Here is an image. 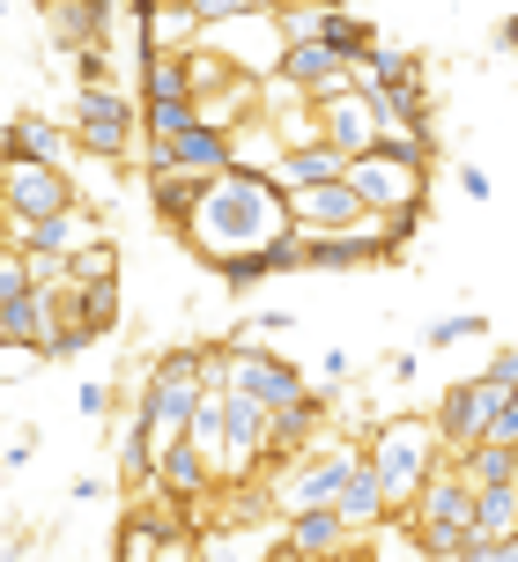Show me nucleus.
I'll return each mask as SVG.
<instances>
[{"mask_svg": "<svg viewBox=\"0 0 518 562\" xmlns=\"http://www.w3.org/2000/svg\"><path fill=\"white\" fill-rule=\"evenodd\" d=\"M289 229V200H282V186L267 178V170H245V164H230V170H215L201 186V207L185 215V245L215 267V259H230V252H259L267 237H282Z\"/></svg>", "mask_w": 518, "mask_h": 562, "instance_id": "1", "label": "nucleus"}, {"mask_svg": "<svg viewBox=\"0 0 518 562\" xmlns=\"http://www.w3.org/2000/svg\"><path fill=\"white\" fill-rule=\"evenodd\" d=\"M444 459V445H437V429L430 422H378L371 429V445H363V467H371V481L385 488V504H393V518L407 510V496L430 481V467Z\"/></svg>", "mask_w": 518, "mask_h": 562, "instance_id": "2", "label": "nucleus"}, {"mask_svg": "<svg viewBox=\"0 0 518 562\" xmlns=\"http://www.w3.org/2000/svg\"><path fill=\"white\" fill-rule=\"evenodd\" d=\"M341 186L363 200V215H407V207H423L430 170L407 164L393 140H378V148H363V156H348V164H341Z\"/></svg>", "mask_w": 518, "mask_h": 562, "instance_id": "3", "label": "nucleus"}, {"mask_svg": "<svg viewBox=\"0 0 518 562\" xmlns=\"http://www.w3.org/2000/svg\"><path fill=\"white\" fill-rule=\"evenodd\" d=\"M67 140L82 148V156H97V164H126V148L142 140V104L134 97H119L112 82H89L75 89V126H67Z\"/></svg>", "mask_w": 518, "mask_h": 562, "instance_id": "4", "label": "nucleus"}, {"mask_svg": "<svg viewBox=\"0 0 518 562\" xmlns=\"http://www.w3.org/2000/svg\"><path fill=\"white\" fill-rule=\"evenodd\" d=\"M75 178L59 164H30V156H8L0 148V215L8 223H45V215H59V207H75Z\"/></svg>", "mask_w": 518, "mask_h": 562, "instance_id": "5", "label": "nucleus"}, {"mask_svg": "<svg viewBox=\"0 0 518 562\" xmlns=\"http://www.w3.org/2000/svg\"><path fill=\"white\" fill-rule=\"evenodd\" d=\"M356 467H363V451H356V445H312L282 481H267V488H274V510H318V504H334V496H341V481L356 474Z\"/></svg>", "mask_w": 518, "mask_h": 562, "instance_id": "6", "label": "nucleus"}, {"mask_svg": "<svg viewBox=\"0 0 518 562\" xmlns=\"http://www.w3.org/2000/svg\"><path fill=\"white\" fill-rule=\"evenodd\" d=\"M304 385H312V378L289 363L282 348H267V340H230V393L259 400V407L274 415V407H289Z\"/></svg>", "mask_w": 518, "mask_h": 562, "instance_id": "7", "label": "nucleus"}, {"mask_svg": "<svg viewBox=\"0 0 518 562\" xmlns=\"http://www.w3.org/2000/svg\"><path fill=\"white\" fill-rule=\"evenodd\" d=\"M504 393V385H489V378H460V385H444V400H437V415H430V429H437V445L444 451H466L482 429H489V400Z\"/></svg>", "mask_w": 518, "mask_h": 562, "instance_id": "8", "label": "nucleus"}, {"mask_svg": "<svg viewBox=\"0 0 518 562\" xmlns=\"http://www.w3.org/2000/svg\"><path fill=\"white\" fill-rule=\"evenodd\" d=\"M289 229H363V200L348 193L341 178L326 186H289Z\"/></svg>", "mask_w": 518, "mask_h": 562, "instance_id": "9", "label": "nucleus"}, {"mask_svg": "<svg viewBox=\"0 0 518 562\" xmlns=\"http://www.w3.org/2000/svg\"><path fill=\"white\" fill-rule=\"evenodd\" d=\"M415 518H437V526H466V518H474V481H466L452 459H437L430 481H423V488L407 496V526H415Z\"/></svg>", "mask_w": 518, "mask_h": 562, "instance_id": "10", "label": "nucleus"}, {"mask_svg": "<svg viewBox=\"0 0 518 562\" xmlns=\"http://www.w3.org/2000/svg\"><path fill=\"white\" fill-rule=\"evenodd\" d=\"M148 164L215 178V170H230V134H223V126H185V134H171V140H148Z\"/></svg>", "mask_w": 518, "mask_h": 562, "instance_id": "11", "label": "nucleus"}, {"mask_svg": "<svg viewBox=\"0 0 518 562\" xmlns=\"http://www.w3.org/2000/svg\"><path fill=\"white\" fill-rule=\"evenodd\" d=\"M282 540L296 548L304 562H334V555H348V526H341V510L334 504H318V510H282Z\"/></svg>", "mask_w": 518, "mask_h": 562, "instance_id": "12", "label": "nucleus"}, {"mask_svg": "<svg viewBox=\"0 0 518 562\" xmlns=\"http://www.w3.org/2000/svg\"><path fill=\"white\" fill-rule=\"evenodd\" d=\"M119 0H53V45L82 53V45H112Z\"/></svg>", "mask_w": 518, "mask_h": 562, "instance_id": "13", "label": "nucleus"}, {"mask_svg": "<svg viewBox=\"0 0 518 562\" xmlns=\"http://www.w3.org/2000/svg\"><path fill=\"white\" fill-rule=\"evenodd\" d=\"M0 148H8V156H30V164H59V170H67V156H75L67 126H53L45 112H15L8 126H0Z\"/></svg>", "mask_w": 518, "mask_h": 562, "instance_id": "14", "label": "nucleus"}, {"mask_svg": "<svg viewBox=\"0 0 518 562\" xmlns=\"http://www.w3.org/2000/svg\"><path fill=\"white\" fill-rule=\"evenodd\" d=\"M156 488H164L171 504H193V496H207V488H215V474H207L201 445H185V437L156 445Z\"/></svg>", "mask_w": 518, "mask_h": 562, "instance_id": "15", "label": "nucleus"}, {"mask_svg": "<svg viewBox=\"0 0 518 562\" xmlns=\"http://www.w3.org/2000/svg\"><path fill=\"white\" fill-rule=\"evenodd\" d=\"M89 237H104V229H97V207H89V200H75V207H59V215H45V223H30L23 252H53V259H67V252H82Z\"/></svg>", "mask_w": 518, "mask_h": 562, "instance_id": "16", "label": "nucleus"}, {"mask_svg": "<svg viewBox=\"0 0 518 562\" xmlns=\"http://www.w3.org/2000/svg\"><path fill=\"white\" fill-rule=\"evenodd\" d=\"M334 75H348V59L326 37H304V45L274 53V82H289V89H318V82H334Z\"/></svg>", "mask_w": 518, "mask_h": 562, "instance_id": "17", "label": "nucleus"}, {"mask_svg": "<svg viewBox=\"0 0 518 562\" xmlns=\"http://www.w3.org/2000/svg\"><path fill=\"white\" fill-rule=\"evenodd\" d=\"M171 533H185L178 526V504L164 510V504H134L126 510V526H119V562H156V548Z\"/></svg>", "mask_w": 518, "mask_h": 562, "instance_id": "18", "label": "nucleus"}, {"mask_svg": "<svg viewBox=\"0 0 518 562\" xmlns=\"http://www.w3.org/2000/svg\"><path fill=\"white\" fill-rule=\"evenodd\" d=\"M201 186H207V178H193V170H164V164H148V207H156V223L185 229V215L201 207Z\"/></svg>", "mask_w": 518, "mask_h": 562, "instance_id": "19", "label": "nucleus"}, {"mask_svg": "<svg viewBox=\"0 0 518 562\" xmlns=\"http://www.w3.org/2000/svg\"><path fill=\"white\" fill-rule=\"evenodd\" d=\"M134 37H142V53H185V45H201V23H193L185 0L178 8H142L134 15Z\"/></svg>", "mask_w": 518, "mask_h": 562, "instance_id": "20", "label": "nucleus"}, {"mask_svg": "<svg viewBox=\"0 0 518 562\" xmlns=\"http://www.w3.org/2000/svg\"><path fill=\"white\" fill-rule=\"evenodd\" d=\"M341 148H326V140H304V148H282V156H274V170H267V178H274V186H326V178H341Z\"/></svg>", "mask_w": 518, "mask_h": 562, "instance_id": "21", "label": "nucleus"}, {"mask_svg": "<svg viewBox=\"0 0 518 562\" xmlns=\"http://www.w3.org/2000/svg\"><path fill=\"white\" fill-rule=\"evenodd\" d=\"M334 510H341V526H348V533H371V526H385V518H393V504H385V488L371 481V467H356V474L341 481Z\"/></svg>", "mask_w": 518, "mask_h": 562, "instance_id": "22", "label": "nucleus"}, {"mask_svg": "<svg viewBox=\"0 0 518 562\" xmlns=\"http://www.w3.org/2000/svg\"><path fill=\"white\" fill-rule=\"evenodd\" d=\"M0 348H23V356L45 348V289H30V296H15V304H0Z\"/></svg>", "mask_w": 518, "mask_h": 562, "instance_id": "23", "label": "nucleus"}, {"mask_svg": "<svg viewBox=\"0 0 518 562\" xmlns=\"http://www.w3.org/2000/svg\"><path fill=\"white\" fill-rule=\"evenodd\" d=\"M215 407H223V445H237V451H252L259 459V445H267V407L259 400H245V393H215Z\"/></svg>", "mask_w": 518, "mask_h": 562, "instance_id": "24", "label": "nucleus"}, {"mask_svg": "<svg viewBox=\"0 0 518 562\" xmlns=\"http://www.w3.org/2000/svg\"><path fill=\"white\" fill-rule=\"evenodd\" d=\"M415 75H423V67H415V53L385 45V37H378L371 53H363L356 67H348V82H363V89H401V82H415Z\"/></svg>", "mask_w": 518, "mask_h": 562, "instance_id": "25", "label": "nucleus"}, {"mask_svg": "<svg viewBox=\"0 0 518 562\" xmlns=\"http://www.w3.org/2000/svg\"><path fill=\"white\" fill-rule=\"evenodd\" d=\"M466 533L482 540H511L518 533V488L504 481V488H474V518H466Z\"/></svg>", "mask_w": 518, "mask_h": 562, "instance_id": "26", "label": "nucleus"}, {"mask_svg": "<svg viewBox=\"0 0 518 562\" xmlns=\"http://www.w3.org/2000/svg\"><path fill=\"white\" fill-rule=\"evenodd\" d=\"M318 37H326V45H334V53H341L348 67H356V59H363V53L378 45V30L363 23V15H348V8H326V15H318Z\"/></svg>", "mask_w": 518, "mask_h": 562, "instance_id": "27", "label": "nucleus"}, {"mask_svg": "<svg viewBox=\"0 0 518 562\" xmlns=\"http://www.w3.org/2000/svg\"><path fill=\"white\" fill-rule=\"evenodd\" d=\"M67 296H75V318H82L97 340L119 326V274L112 281H82V289H67Z\"/></svg>", "mask_w": 518, "mask_h": 562, "instance_id": "28", "label": "nucleus"}, {"mask_svg": "<svg viewBox=\"0 0 518 562\" xmlns=\"http://www.w3.org/2000/svg\"><path fill=\"white\" fill-rule=\"evenodd\" d=\"M267 510H274V488H259V481L245 474V481H230V488H223V504H215V518H223V526H259Z\"/></svg>", "mask_w": 518, "mask_h": 562, "instance_id": "29", "label": "nucleus"}, {"mask_svg": "<svg viewBox=\"0 0 518 562\" xmlns=\"http://www.w3.org/2000/svg\"><path fill=\"white\" fill-rule=\"evenodd\" d=\"M119 274V245L112 237H89L82 252H67V289H82V281H112Z\"/></svg>", "mask_w": 518, "mask_h": 562, "instance_id": "30", "label": "nucleus"}, {"mask_svg": "<svg viewBox=\"0 0 518 562\" xmlns=\"http://www.w3.org/2000/svg\"><path fill=\"white\" fill-rule=\"evenodd\" d=\"M185 126H201L193 97H171V104H142V134H148V140H171V134H185Z\"/></svg>", "mask_w": 518, "mask_h": 562, "instance_id": "31", "label": "nucleus"}, {"mask_svg": "<svg viewBox=\"0 0 518 562\" xmlns=\"http://www.w3.org/2000/svg\"><path fill=\"white\" fill-rule=\"evenodd\" d=\"M119 474L126 481H156V437L142 422H126V445H119Z\"/></svg>", "mask_w": 518, "mask_h": 562, "instance_id": "32", "label": "nucleus"}, {"mask_svg": "<svg viewBox=\"0 0 518 562\" xmlns=\"http://www.w3.org/2000/svg\"><path fill=\"white\" fill-rule=\"evenodd\" d=\"M460 548H466V526H437V518H415V555L452 562Z\"/></svg>", "mask_w": 518, "mask_h": 562, "instance_id": "33", "label": "nucleus"}, {"mask_svg": "<svg viewBox=\"0 0 518 562\" xmlns=\"http://www.w3.org/2000/svg\"><path fill=\"white\" fill-rule=\"evenodd\" d=\"M259 267H267V281L274 274H304V237H296V229L267 237V245H259Z\"/></svg>", "mask_w": 518, "mask_h": 562, "instance_id": "34", "label": "nucleus"}, {"mask_svg": "<svg viewBox=\"0 0 518 562\" xmlns=\"http://www.w3.org/2000/svg\"><path fill=\"white\" fill-rule=\"evenodd\" d=\"M466 334H489V318H482V311H444L423 340H430V348H460Z\"/></svg>", "mask_w": 518, "mask_h": 562, "instance_id": "35", "label": "nucleus"}, {"mask_svg": "<svg viewBox=\"0 0 518 562\" xmlns=\"http://www.w3.org/2000/svg\"><path fill=\"white\" fill-rule=\"evenodd\" d=\"M193 8V23L215 30V23H237V15H267V0H185Z\"/></svg>", "mask_w": 518, "mask_h": 562, "instance_id": "36", "label": "nucleus"}, {"mask_svg": "<svg viewBox=\"0 0 518 562\" xmlns=\"http://www.w3.org/2000/svg\"><path fill=\"white\" fill-rule=\"evenodd\" d=\"M215 274L230 281V296H245V289L267 281V267H259V252H230V259H215Z\"/></svg>", "mask_w": 518, "mask_h": 562, "instance_id": "37", "label": "nucleus"}, {"mask_svg": "<svg viewBox=\"0 0 518 562\" xmlns=\"http://www.w3.org/2000/svg\"><path fill=\"white\" fill-rule=\"evenodd\" d=\"M489 445H518V393H496L489 400V429H482Z\"/></svg>", "mask_w": 518, "mask_h": 562, "instance_id": "38", "label": "nucleus"}, {"mask_svg": "<svg viewBox=\"0 0 518 562\" xmlns=\"http://www.w3.org/2000/svg\"><path fill=\"white\" fill-rule=\"evenodd\" d=\"M37 281H30V267H23V252H8L0 245V304H15V296H30Z\"/></svg>", "mask_w": 518, "mask_h": 562, "instance_id": "39", "label": "nucleus"}, {"mask_svg": "<svg viewBox=\"0 0 518 562\" xmlns=\"http://www.w3.org/2000/svg\"><path fill=\"white\" fill-rule=\"evenodd\" d=\"M193 562H245V548H237L230 526L223 533H193Z\"/></svg>", "mask_w": 518, "mask_h": 562, "instance_id": "40", "label": "nucleus"}, {"mask_svg": "<svg viewBox=\"0 0 518 562\" xmlns=\"http://www.w3.org/2000/svg\"><path fill=\"white\" fill-rule=\"evenodd\" d=\"M75 75H82V89L112 82V53H104V45H82V53H75Z\"/></svg>", "mask_w": 518, "mask_h": 562, "instance_id": "41", "label": "nucleus"}, {"mask_svg": "<svg viewBox=\"0 0 518 562\" xmlns=\"http://www.w3.org/2000/svg\"><path fill=\"white\" fill-rule=\"evenodd\" d=\"M482 378H489V385H504V393H518V348H496Z\"/></svg>", "mask_w": 518, "mask_h": 562, "instance_id": "42", "label": "nucleus"}, {"mask_svg": "<svg viewBox=\"0 0 518 562\" xmlns=\"http://www.w3.org/2000/svg\"><path fill=\"white\" fill-rule=\"evenodd\" d=\"M348 348H326V356H318V385H348Z\"/></svg>", "mask_w": 518, "mask_h": 562, "instance_id": "43", "label": "nucleus"}, {"mask_svg": "<svg viewBox=\"0 0 518 562\" xmlns=\"http://www.w3.org/2000/svg\"><path fill=\"white\" fill-rule=\"evenodd\" d=\"M460 186H466V200H489L496 186H489V170L482 164H460Z\"/></svg>", "mask_w": 518, "mask_h": 562, "instance_id": "44", "label": "nucleus"}, {"mask_svg": "<svg viewBox=\"0 0 518 562\" xmlns=\"http://www.w3.org/2000/svg\"><path fill=\"white\" fill-rule=\"evenodd\" d=\"M75 407H82V415H104V407H112V393H104V385H82V393H75Z\"/></svg>", "mask_w": 518, "mask_h": 562, "instance_id": "45", "label": "nucleus"}, {"mask_svg": "<svg viewBox=\"0 0 518 562\" xmlns=\"http://www.w3.org/2000/svg\"><path fill=\"white\" fill-rule=\"evenodd\" d=\"M496 45H504V53H518V15H504V30H496Z\"/></svg>", "mask_w": 518, "mask_h": 562, "instance_id": "46", "label": "nucleus"}, {"mask_svg": "<svg viewBox=\"0 0 518 562\" xmlns=\"http://www.w3.org/2000/svg\"><path fill=\"white\" fill-rule=\"evenodd\" d=\"M142 8H178V0H126V15H142Z\"/></svg>", "mask_w": 518, "mask_h": 562, "instance_id": "47", "label": "nucleus"}, {"mask_svg": "<svg viewBox=\"0 0 518 562\" xmlns=\"http://www.w3.org/2000/svg\"><path fill=\"white\" fill-rule=\"evenodd\" d=\"M318 8H341V0H318Z\"/></svg>", "mask_w": 518, "mask_h": 562, "instance_id": "48", "label": "nucleus"}, {"mask_svg": "<svg viewBox=\"0 0 518 562\" xmlns=\"http://www.w3.org/2000/svg\"><path fill=\"white\" fill-rule=\"evenodd\" d=\"M0 15H8V0H0Z\"/></svg>", "mask_w": 518, "mask_h": 562, "instance_id": "49", "label": "nucleus"}]
</instances>
